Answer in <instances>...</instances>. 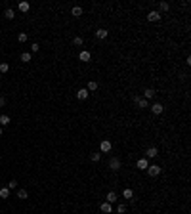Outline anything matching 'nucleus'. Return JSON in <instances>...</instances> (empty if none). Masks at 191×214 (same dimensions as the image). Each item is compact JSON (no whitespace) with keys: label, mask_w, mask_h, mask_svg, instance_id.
I'll list each match as a JSON object with an SVG mask.
<instances>
[{"label":"nucleus","mask_w":191,"mask_h":214,"mask_svg":"<svg viewBox=\"0 0 191 214\" xmlns=\"http://www.w3.org/2000/svg\"><path fill=\"white\" fill-rule=\"evenodd\" d=\"M27 195H29V193H27V189H17V197H19V199H27Z\"/></svg>","instance_id":"25"},{"label":"nucleus","mask_w":191,"mask_h":214,"mask_svg":"<svg viewBox=\"0 0 191 214\" xmlns=\"http://www.w3.org/2000/svg\"><path fill=\"white\" fill-rule=\"evenodd\" d=\"M82 42H84V40H82L80 37H75V38H73V44H75V46H82Z\"/></svg>","instance_id":"28"},{"label":"nucleus","mask_w":191,"mask_h":214,"mask_svg":"<svg viewBox=\"0 0 191 214\" xmlns=\"http://www.w3.org/2000/svg\"><path fill=\"white\" fill-rule=\"evenodd\" d=\"M6 105V98H4V96H0V107H4Z\"/></svg>","instance_id":"32"},{"label":"nucleus","mask_w":191,"mask_h":214,"mask_svg":"<svg viewBox=\"0 0 191 214\" xmlns=\"http://www.w3.org/2000/svg\"><path fill=\"white\" fill-rule=\"evenodd\" d=\"M10 71V65L8 63H0V73H8Z\"/></svg>","instance_id":"27"},{"label":"nucleus","mask_w":191,"mask_h":214,"mask_svg":"<svg viewBox=\"0 0 191 214\" xmlns=\"http://www.w3.org/2000/svg\"><path fill=\"white\" fill-rule=\"evenodd\" d=\"M0 136H2V126H0Z\"/></svg>","instance_id":"33"},{"label":"nucleus","mask_w":191,"mask_h":214,"mask_svg":"<svg viewBox=\"0 0 191 214\" xmlns=\"http://www.w3.org/2000/svg\"><path fill=\"white\" fill-rule=\"evenodd\" d=\"M105 201H107L109 205H113V203H117V201H119V195H117L115 191H109V193H107V197H105Z\"/></svg>","instance_id":"8"},{"label":"nucleus","mask_w":191,"mask_h":214,"mask_svg":"<svg viewBox=\"0 0 191 214\" xmlns=\"http://www.w3.org/2000/svg\"><path fill=\"white\" fill-rule=\"evenodd\" d=\"M157 155H159L157 147H149V149H147V157H149V159H155Z\"/></svg>","instance_id":"16"},{"label":"nucleus","mask_w":191,"mask_h":214,"mask_svg":"<svg viewBox=\"0 0 191 214\" xmlns=\"http://www.w3.org/2000/svg\"><path fill=\"white\" fill-rule=\"evenodd\" d=\"M38 50H40V46L38 44H31V52H38Z\"/></svg>","instance_id":"31"},{"label":"nucleus","mask_w":191,"mask_h":214,"mask_svg":"<svg viewBox=\"0 0 191 214\" xmlns=\"http://www.w3.org/2000/svg\"><path fill=\"white\" fill-rule=\"evenodd\" d=\"M76 98H78V100H86V98H88V90H86V88H80L78 92H76Z\"/></svg>","instance_id":"13"},{"label":"nucleus","mask_w":191,"mask_h":214,"mask_svg":"<svg viewBox=\"0 0 191 214\" xmlns=\"http://www.w3.org/2000/svg\"><path fill=\"white\" fill-rule=\"evenodd\" d=\"M122 197H124V199H132V197H134V191H132V189H124V191H122Z\"/></svg>","instance_id":"21"},{"label":"nucleus","mask_w":191,"mask_h":214,"mask_svg":"<svg viewBox=\"0 0 191 214\" xmlns=\"http://www.w3.org/2000/svg\"><path fill=\"white\" fill-rule=\"evenodd\" d=\"M90 159H92L94 163H97V161L101 159V153H99V151H92V153H90Z\"/></svg>","instance_id":"18"},{"label":"nucleus","mask_w":191,"mask_h":214,"mask_svg":"<svg viewBox=\"0 0 191 214\" xmlns=\"http://www.w3.org/2000/svg\"><path fill=\"white\" fill-rule=\"evenodd\" d=\"M71 13H73V17H80V15H82V8H80V6H75L73 10H71Z\"/></svg>","instance_id":"15"},{"label":"nucleus","mask_w":191,"mask_h":214,"mask_svg":"<svg viewBox=\"0 0 191 214\" xmlns=\"http://www.w3.org/2000/svg\"><path fill=\"white\" fill-rule=\"evenodd\" d=\"M17 40H19V42H27V33H19Z\"/></svg>","instance_id":"30"},{"label":"nucleus","mask_w":191,"mask_h":214,"mask_svg":"<svg viewBox=\"0 0 191 214\" xmlns=\"http://www.w3.org/2000/svg\"><path fill=\"white\" fill-rule=\"evenodd\" d=\"M107 151H111V142L103 140L101 144H99V153H107Z\"/></svg>","instance_id":"7"},{"label":"nucleus","mask_w":191,"mask_h":214,"mask_svg":"<svg viewBox=\"0 0 191 214\" xmlns=\"http://www.w3.org/2000/svg\"><path fill=\"white\" fill-rule=\"evenodd\" d=\"M162 111H164V107H162V103H159V101H155L151 105V113L153 115H162Z\"/></svg>","instance_id":"4"},{"label":"nucleus","mask_w":191,"mask_h":214,"mask_svg":"<svg viewBox=\"0 0 191 214\" xmlns=\"http://www.w3.org/2000/svg\"><path fill=\"white\" fill-rule=\"evenodd\" d=\"M99 210H101V212H105V214H111V210H113V208H111V205H109L107 201H103L101 205H99Z\"/></svg>","instance_id":"11"},{"label":"nucleus","mask_w":191,"mask_h":214,"mask_svg":"<svg viewBox=\"0 0 191 214\" xmlns=\"http://www.w3.org/2000/svg\"><path fill=\"white\" fill-rule=\"evenodd\" d=\"M78 59H80V61H90V59H92V56H90L88 50H82L80 54H78Z\"/></svg>","instance_id":"10"},{"label":"nucleus","mask_w":191,"mask_h":214,"mask_svg":"<svg viewBox=\"0 0 191 214\" xmlns=\"http://www.w3.org/2000/svg\"><path fill=\"white\" fill-rule=\"evenodd\" d=\"M0 197H2V199H8V197H10V189L2 187V189H0Z\"/></svg>","instance_id":"23"},{"label":"nucleus","mask_w":191,"mask_h":214,"mask_svg":"<svg viewBox=\"0 0 191 214\" xmlns=\"http://www.w3.org/2000/svg\"><path fill=\"white\" fill-rule=\"evenodd\" d=\"M86 90H90V92L97 90V82H96V80H90V82H88V88H86Z\"/></svg>","instance_id":"24"},{"label":"nucleus","mask_w":191,"mask_h":214,"mask_svg":"<svg viewBox=\"0 0 191 214\" xmlns=\"http://www.w3.org/2000/svg\"><path fill=\"white\" fill-rule=\"evenodd\" d=\"M168 10H170V4H168V2H160L159 4V10H157V12H168Z\"/></svg>","instance_id":"17"},{"label":"nucleus","mask_w":191,"mask_h":214,"mask_svg":"<svg viewBox=\"0 0 191 214\" xmlns=\"http://www.w3.org/2000/svg\"><path fill=\"white\" fill-rule=\"evenodd\" d=\"M21 61L29 63V61H31V54H29V52H23V54H21Z\"/></svg>","instance_id":"22"},{"label":"nucleus","mask_w":191,"mask_h":214,"mask_svg":"<svg viewBox=\"0 0 191 214\" xmlns=\"http://www.w3.org/2000/svg\"><path fill=\"white\" fill-rule=\"evenodd\" d=\"M107 35H109V31H107V29H97V31H96V38H99V40L107 38Z\"/></svg>","instance_id":"9"},{"label":"nucleus","mask_w":191,"mask_h":214,"mask_svg":"<svg viewBox=\"0 0 191 214\" xmlns=\"http://www.w3.org/2000/svg\"><path fill=\"white\" fill-rule=\"evenodd\" d=\"M109 168L113 170V172H119V170H121V159L119 157H111L109 159Z\"/></svg>","instance_id":"3"},{"label":"nucleus","mask_w":191,"mask_h":214,"mask_svg":"<svg viewBox=\"0 0 191 214\" xmlns=\"http://www.w3.org/2000/svg\"><path fill=\"white\" fill-rule=\"evenodd\" d=\"M10 124V117L8 115H0V126H6Z\"/></svg>","instance_id":"20"},{"label":"nucleus","mask_w":191,"mask_h":214,"mask_svg":"<svg viewBox=\"0 0 191 214\" xmlns=\"http://www.w3.org/2000/svg\"><path fill=\"white\" fill-rule=\"evenodd\" d=\"M19 10H21L23 13H27L29 10H31V4H29V2H19Z\"/></svg>","instance_id":"14"},{"label":"nucleus","mask_w":191,"mask_h":214,"mask_svg":"<svg viewBox=\"0 0 191 214\" xmlns=\"http://www.w3.org/2000/svg\"><path fill=\"white\" fill-rule=\"evenodd\" d=\"M147 166H149V161H147V159H140V161H138V168L140 170H147Z\"/></svg>","instance_id":"12"},{"label":"nucleus","mask_w":191,"mask_h":214,"mask_svg":"<svg viewBox=\"0 0 191 214\" xmlns=\"http://www.w3.org/2000/svg\"><path fill=\"white\" fill-rule=\"evenodd\" d=\"M134 105L138 107V109H147V107H149V101L143 100L141 96H134Z\"/></svg>","instance_id":"1"},{"label":"nucleus","mask_w":191,"mask_h":214,"mask_svg":"<svg viewBox=\"0 0 191 214\" xmlns=\"http://www.w3.org/2000/svg\"><path fill=\"white\" fill-rule=\"evenodd\" d=\"M8 189H10V191H12V189H15L17 187V182H15V180H10V182H8V185H6Z\"/></svg>","instance_id":"26"},{"label":"nucleus","mask_w":191,"mask_h":214,"mask_svg":"<svg viewBox=\"0 0 191 214\" xmlns=\"http://www.w3.org/2000/svg\"><path fill=\"white\" fill-rule=\"evenodd\" d=\"M4 17H6V19H13V17H15V12H13L12 8H8L6 12H4Z\"/></svg>","instance_id":"19"},{"label":"nucleus","mask_w":191,"mask_h":214,"mask_svg":"<svg viewBox=\"0 0 191 214\" xmlns=\"http://www.w3.org/2000/svg\"><path fill=\"white\" fill-rule=\"evenodd\" d=\"M147 21H160V13L157 10H151V12L147 13Z\"/></svg>","instance_id":"5"},{"label":"nucleus","mask_w":191,"mask_h":214,"mask_svg":"<svg viewBox=\"0 0 191 214\" xmlns=\"http://www.w3.org/2000/svg\"><path fill=\"white\" fill-rule=\"evenodd\" d=\"M117 212H119V214H124V212H126V205H122V203H121V205L117 207Z\"/></svg>","instance_id":"29"},{"label":"nucleus","mask_w":191,"mask_h":214,"mask_svg":"<svg viewBox=\"0 0 191 214\" xmlns=\"http://www.w3.org/2000/svg\"><path fill=\"white\" fill-rule=\"evenodd\" d=\"M155 96H157V92H155L153 88H145V90H143V100L149 101V100H153Z\"/></svg>","instance_id":"6"},{"label":"nucleus","mask_w":191,"mask_h":214,"mask_svg":"<svg viewBox=\"0 0 191 214\" xmlns=\"http://www.w3.org/2000/svg\"><path fill=\"white\" fill-rule=\"evenodd\" d=\"M160 170L162 168H160L159 164H149V166H147V174H149L151 178H157L160 174Z\"/></svg>","instance_id":"2"}]
</instances>
